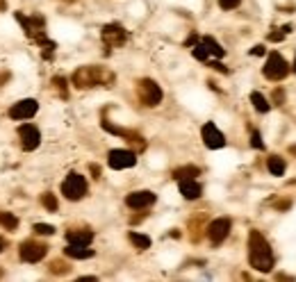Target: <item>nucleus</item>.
I'll return each mask as SVG.
<instances>
[{
  "label": "nucleus",
  "mask_w": 296,
  "mask_h": 282,
  "mask_svg": "<svg viewBox=\"0 0 296 282\" xmlns=\"http://www.w3.org/2000/svg\"><path fill=\"white\" fill-rule=\"evenodd\" d=\"M203 43H205V48H207V53L210 55H214L217 59H221L226 55V50L221 48V43H219L217 39H212V37H205L203 39Z\"/></svg>",
  "instance_id": "obj_21"
},
{
  "label": "nucleus",
  "mask_w": 296,
  "mask_h": 282,
  "mask_svg": "<svg viewBox=\"0 0 296 282\" xmlns=\"http://www.w3.org/2000/svg\"><path fill=\"white\" fill-rule=\"evenodd\" d=\"M239 5H242V0H219V7L226 9V12H228V9H235V7H239Z\"/></svg>",
  "instance_id": "obj_32"
},
{
  "label": "nucleus",
  "mask_w": 296,
  "mask_h": 282,
  "mask_svg": "<svg viewBox=\"0 0 296 282\" xmlns=\"http://www.w3.org/2000/svg\"><path fill=\"white\" fill-rule=\"evenodd\" d=\"M194 57L198 59V62H205V59L210 57V53H207V48H205V43H194Z\"/></svg>",
  "instance_id": "obj_27"
},
{
  "label": "nucleus",
  "mask_w": 296,
  "mask_h": 282,
  "mask_svg": "<svg viewBox=\"0 0 296 282\" xmlns=\"http://www.w3.org/2000/svg\"><path fill=\"white\" fill-rule=\"evenodd\" d=\"M153 203H155V194L148 189L132 191V194H128V198H125V205H128L130 210H146V207H151Z\"/></svg>",
  "instance_id": "obj_15"
},
{
  "label": "nucleus",
  "mask_w": 296,
  "mask_h": 282,
  "mask_svg": "<svg viewBox=\"0 0 296 282\" xmlns=\"http://www.w3.org/2000/svg\"><path fill=\"white\" fill-rule=\"evenodd\" d=\"M210 68H214V71H219V73H230L221 62H210Z\"/></svg>",
  "instance_id": "obj_34"
},
{
  "label": "nucleus",
  "mask_w": 296,
  "mask_h": 282,
  "mask_svg": "<svg viewBox=\"0 0 296 282\" xmlns=\"http://www.w3.org/2000/svg\"><path fill=\"white\" fill-rule=\"evenodd\" d=\"M107 162H110V166L116 171L132 169V166L137 164V152L125 151V148H114V151H110V155H107Z\"/></svg>",
  "instance_id": "obj_8"
},
{
  "label": "nucleus",
  "mask_w": 296,
  "mask_h": 282,
  "mask_svg": "<svg viewBox=\"0 0 296 282\" xmlns=\"http://www.w3.org/2000/svg\"><path fill=\"white\" fill-rule=\"evenodd\" d=\"M89 169H91L93 177H96V180H98V177H100V166H98V164H91V166H89Z\"/></svg>",
  "instance_id": "obj_37"
},
{
  "label": "nucleus",
  "mask_w": 296,
  "mask_h": 282,
  "mask_svg": "<svg viewBox=\"0 0 296 282\" xmlns=\"http://www.w3.org/2000/svg\"><path fill=\"white\" fill-rule=\"evenodd\" d=\"M276 207L278 210H287V207H292V200H283V203H278Z\"/></svg>",
  "instance_id": "obj_38"
},
{
  "label": "nucleus",
  "mask_w": 296,
  "mask_h": 282,
  "mask_svg": "<svg viewBox=\"0 0 296 282\" xmlns=\"http://www.w3.org/2000/svg\"><path fill=\"white\" fill-rule=\"evenodd\" d=\"M128 239H130V241H132V246H137L139 250L151 248V237L139 235V232H130V235H128Z\"/></svg>",
  "instance_id": "obj_23"
},
{
  "label": "nucleus",
  "mask_w": 296,
  "mask_h": 282,
  "mask_svg": "<svg viewBox=\"0 0 296 282\" xmlns=\"http://www.w3.org/2000/svg\"><path fill=\"white\" fill-rule=\"evenodd\" d=\"M262 73H264V78H267V80L278 82V80H283L285 75L290 73V66H287V62L283 59V55H280V53H271L269 57H267V64H264Z\"/></svg>",
  "instance_id": "obj_6"
},
{
  "label": "nucleus",
  "mask_w": 296,
  "mask_h": 282,
  "mask_svg": "<svg viewBox=\"0 0 296 282\" xmlns=\"http://www.w3.org/2000/svg\"><path fill=\"white\" fill-rule=\"evenodd\" d=\"M37 109H39L37 100H32V98L19 100V103H14V105L9 107V116H12L14 121H25V118H32L34 114H37Z\"/></svg>",
  "instance_id": "obj_13"
},
{
  "label": "nucleus",
  "mask_w": 296,
  "mask_h": 282,
  "mask_svg": "<svg viewBox=\"0 0 296 282\" xmlns=\"http://www.w3.org/2000/svg\"><path fill=\"white\" fill-rule=\"evenodd\" d=\"M73 85L78 89H91V87H112L114 75L103 66H82L73 73Z\"/></svg>",
  "instance_id": "obj_2"
},
{
  "label": "nucleus",
  "mask_w": 296,
  "mask_h": 282,
  "mask_svg": "<svg viewBox=\"0 0 296 282\" xmlns=\"http://www.w3.org/2000/svg\"><path fill=\"white\" fill-rule=\"evenodd\" d=\"M100 37H103V41H105V46L118 48V46H123V43H125V39H128V32H125V30L118 25V23H110V25L103 27Z\"/></svg>",
  "instance_id": "obj_12"
},
{
  "label": "nucleus",
  "mask_w": 296,
  "mask_h": 282,
  "mask_svg": "<svg viewBox=\"0 0 296 282\" xmlns=\"http://www.w3.org/2000/svg\"><path fill=\"white\" fill-rule=\"evenodd\" d=\"M285 39V32L280 30V32H269V41H283Z\"/></svg>",
  "instance_id": "obj_35"
},
{
  "label": "nucleus",
  "mask_w": 296,
  "mask_h": 282,
  "mask_svg": "<svg viewBox=\"0 0 296 282\" xmlns=\"http://www.w3.org/2000/svg\"><path fill=\"white\" fill-rule=\"evenodd\" d=\"M53 85H55V89L59 91V96H62V98H68V89H66V78H62V75H55V78H53Z\"/></svg>",
  "instance_id": "obj_26"
},
{
  "label": "nucleus",
  "mask_w": 296,
  "mask_h": 282,
  "mask_svg": "<svg viewBox=\"0 0 296 282\" xmlns=\"http://www.w3.org/2000/svg\"><path fill=\"white\" fill-rule=\"evenodd\" d=\"M201 134H203V144L207 146V148H212V151H217V148H224L226 146L224 132L219 130L214 123H205L203 130H201Z\"/></svg>",
  "instance_id": "obj_14"
},
{
  "label": "nucleus",
  "mask_w": 296,
  "mask_h": 282,
  "mask_svg": "<svg viewBox=\"0 0 296 282\" xmlns=\"http://www.w3.org/2000/svg\"><path fill=\"white\" fill-rule=\"evenodd\" d=\"M267 166H269L271 175H285V169H287V164H285L283 157H278V155H271L269 159H267Z\"/></svg>",
  "instance_id": "obj_19"
},
{
  "label": "nucleus",
  "mask_w": 296,
  "mask_h": 282,
  "mask_svg": "<svg viewBox=\"0 0 296 282\" xmlns=\"http://www.w3.org/2000/svg\"><path fill=\"white\" fill-rule=\"evenodd\" d=\"M196 175H201V169L198 166H180V169H176L173 171V177L176 180H182V177H196Z\"/></svg>",
  "instance_id": "obj_22"
},
{
  "label": "nucleus",
  "mask_w": 296,
  "mask_h": 282,
  "mask_svg": "<svg viewBox=\"0 0 296 282\" xmlns=\"http://www.w3.org/2000/svg\"><path fill=\"white\" fill-rule=\"evenodd\" d=\"M230 228H232L230 218H226V217L214 218V221L207 225V237H210V241L214 243V246H219V243L224 241L226 237L230 235Z\"/></svg>",
  "instance_id": "obj_11"
},
{
  "label": "nucleus",
  "mask_w": 296,
  "mask_h": 282,
  "mask_svg": "<svg viewBox=\"0 0 296 282\" xmlns=\"http://www.w3.org/2000/svg\"><path fill=\"white\" fill-rule=\"evenodd\" d=\"M41 48H44V50H41V55H44V57H46V59H50V57H53V50H55V43H53V41H44V43H41Z\"/></svg>",
  "instance_id": "obj_31"
},
{
  "label": "nucleus",
  "mask_w": 296,
  "mask_h": 282,
  "mask_svg": "<svg viewBox=\"0 0 296 282\" xmlns=\"http://www.w3.org/2000/svg\"><path fill=\"white\" fill-rule=\"evenodd\" d=\"M264 53H267V50H264L262 43H257V46L250 48V55H257V57H260V55H264Z\"/></svg>",
  "instance_id": "obj_36"
},
{
  "label": "nucleus",
  "mask_w": 296,
  "mask_h": 282,
  "mask_svg": "<svg viewBox=\"0 0 296 282\" xmlns=\"http://www.w3.org/2000/svg\"><path fill=\"white\" fill-rule=\"evenodd\" d=\"M5 248H7V239H2V237H0V253H2Z\"/></svg>",
  "instance_id": "obj_40"
},
{
  "label": "nucleus",
  "mask_w": 296,
  "mask_h": 282,
  "mask_svg": "<svg viewBox=\"0 0 296 282\" xmlns=\"http://www.w3.org/2000/svg\"><path fill=\"white\" fill-rule=\"evenodd\" d=\"M0 278H2V269H0Z\"/></svg>",
  "instance_id": "obj_44"
},
{
  "label": "nucleus",
  "mask_w": 296,
  "mask_h": 282,
  "mask_svg": "<svg viewBox=\"0 0 296 282\" xmlns=\"http://www.w3.org/2000/svg\"><path fill=\"white\" fill-rule=\"evenodd\" d=\"M250 103H253V107H255L260 114H267V112L271 109V103L264 98L260 91H253V93H250Z\"/></svg>",
  "instance_id": "obj_20"
},
{
  "label": "nucleus",
  "mask_w": 296,
  "mask_h": 282,
  "mask_svg": "<svg viewBox=\"0 0 296 282\" xmlns=\"http://www.w3.org/2000/svg\"><path fill=\"white\" fill-rule=\"evenodd\" d=\"M196 41H198V37H196V34H191V37H189V39H187V41H184V43H187V46H194Z\"/></svg>",
  "instance_id": "obj_39"
},
{
  "label": "nucleus",
  "mask_w": 296,
  "mask_h": 282,
  "mask_svg": "<svg viewBox=\"0 0 296 282\" xmlns=\"http://www.w3.org/2000/svg\"><path fill=\"white\" fill-rule=\"evenodd\" d=\"M16 21H19L21 25H23V32L30 37V39L39 41L44 43L46 41V34H44V27H46V19L39 16V14H34V16H25V14H16Z\"/></svg>",
  "instance_id": "obj_3"
},
{
  "label": "nucleus",
  "mask_w": 296,
  "mask_h": 282,
  "mask_svg": "<svg viewBox=\"0 0 296 282\" xmlns=\"http://www.w3.org/2000/svg\"><path fill=\"white\" fill-rule=\"evenodd\" d=\"M64 255L71 257V260H89V257H93V250L87 248V246H75V243H68V248H64Z\"/></svg>",
  "instance_id": "obj_18"
},
{
  "label": "nucleus",
  "mask_w": 296,
  "mask_h": 282,
  "mask_svg": "<svg viewBox=\"0 0 296 282\" xmlns=\"http://www.w3.org/2000/svg\"><path fill=\"white\" fill-rule=\"evenodd\" d=\"M249 262L253 269L262 271V273H269L273 269V253L260 230H250L249 235Z\"/></svg>",
  "instance_id": "obj_1"
},
{
  "label": "nucleus",
  "mask_w": 296,
  "mask_h": 282,
  "mask_svg": "<svg viewBox=\"0 0 296 282\" xmlns=\"http://www.w3.org/2000/svg\"><path fill=\"white\" fill-rule=\"evenodd\" d=\"M41 205H44L48 212H57V207H59L57 198H55V194H50V191H46V194L41 196Z\"/></svg>",
  "instance_id": "obj_25"
},
{
  "label": "nucleus",
  "mask_w": 296,
  "mask_h": 282,
  "mask_svg": "<svg viewBox=\"0 0 296 282\" xmlns=\"http://www.w3.org/2000/svg\"><path fill=\"white\" fill-rule=\"evenodd\" d=\"M290 152H292V155H296V146H290Z\"/></svg>",
  "instance_id": "obj_42"
},
{
  "label": "nucleus",
  "mask_w": 296,
  "mask_h": 282,
  "mask_svg": "<svg viewBox=\"0 0 296 282\" xmlns=\"http://www.w3.org/2000/svg\"><path fill=\"white\" fill-rule=\"evenodd\" d=\"M68 264L66 262H62V260H55L53 264H50V273H55V276H59V273H68Z\"/></svg>",
  "instance_id": "obj_28"
},
{
  "label": "nucleus",
  "mask_w": 296,
  "mask_h": 282,
  "mask_svg": "<svg viewBox=\"0 0 296 282\" xmlns=\"http://www.w3.org/2000/svg\"><path fill=\"white\" fill-rule=\"evenodd\" d=\"M0 225L5 230H16L19 228V218L9 214V212H0Z\"/></svg>",
  "instance_id": "obj_24"
},
{
  "label": "nucleus",
  "mask_w": 296,
  "mask_h": 282,
  "mask_svg": "<svg viewBox=\"0 0 296 282\" xmlns=\"http://www.w3.org/2000/svg\"><path fill=\"white\" fill-rule=\"evenodd\" d=\"M250 146H253V148H257V151H262V148H264L262 137H260V132H257V130L250 132Z\"/></svg>",
  "instance_id": "obj_30"
},
{
  "label": "nucleus",
  "mask_w": 296,
  "mask_h": 282,
  "mask_svg": "<svg viewBox=\"0 0 296 282\" xmlns=\"http://www.w3.org/2000/svg\"><path fill=\"white\" fill-rule=\"evenodd\" d=\"M103 128H105L107 132H112V134H116V137H123L128 144H132L137 151H144L146 148V139L139 134V132L135 130H125V128H116V125H112L110 121H103Z\"/></svg>",
  "instance_id": "obj_9"
},
{
  "label": "nucleus",
  "mask_w": 296,
  "mask_h": 282,
  "mask_svg": "<svg viewBox=\"0 0 296 282\" xmlns=\"http://www.w3.org/2000/svg\"><path fill=\"white\" fill-rule=\"evenodd\" d=\"M137 93H139V100H141L146 107H158L159 103H162V89H159V85L151 78L139 80Z\"/></svg>",
  "instance_id": "obj_4"
},
{
  "label": "nucleus",
  "mask_w": 296,
  "mask_h": 282,
  "mask_svg": "<svg viewBox=\"0 0 296 282\" xmlns=\"http://www.w3.org/2000/svg\"><path fill=\"white\" fill-rule=\"evenodd\" d=\"M178 182H180V194H182L187 200H196V198H201L203 189H201V184H198L194 177H182V180H178Z\"/></svg>",
  "instance_id": "obj_16"
},
{
  "label": "nucleus",
  "mask_w": 296,
  "mask_h": 282,
  "mask_svg": "<svg viewBox=\"0 0 296 282\" xmlns=\"http://www.w3.org/2000/svg\"><path fill=\"white\" fill-rule=\"evenodd\" d=\"M48 253V246L46 243H41V241H32V239H27V241L21 243V248H19V255L23 262H41L44 257H46Z\"/></svg>",
  "instance_id": "obj_7"
},
{
  "label": "nucleus",
  "mask_w": 296,
  "mask_h": 282,
  "mask_svg": "<svg viewBox=\"0 0 296 282\" xmlns=\"http://www.w3.org/2000/svg\"><path fill=\"white\" fill-rule=\"evenodd\" d=\"M19 137H21V146H23V151H34V148H39L41 144V132L37 125L32 123H25L19 128Z\"/></svg>",
  "instance_id": "obj_10"
},
{
  "label": "nucleus",
  "mask_w": 296,
  "mask_h": 282,
  "mask_svg": "<svg viewBox=\"0 0 296 282\" xmlns=\"http://www.w3.org/2000/svg\"><path fill=\"white\" fill-rule=\"evenodd\" d=\"M62 194H64V198H68V200H80V198L87 196V180L85 175H80V173H68L66 175V180L62 182Z\"/></svg>",
  "instance_id": "obj_5"
},
{
  "label": "nucleus",
  "mask_w": 296,
  "mask_h": 282,
  "mask_svg": "<svg viewBox=\"0 0 296 282\" xmlns=\"http://www.w3.org/2000/svg\"><path fill=\"white\" fill-rule=\"evenodd\" d=\"M271 103H273V105H283L285 103V91L283 89H276V91L271 93Z\"/></svg>",
  "instance_id": "obj_33"
},
{
  "label": "nucleus",
  "mask_w": 296,
  "mask_h": 282,
  "mask_svg": "<svg viewBox=\"0 0 296 282\" xmlns=\"http://www.w3.org/2000/svg\"><path fill=\"white\" fill-rule=\"evenodd\" d=\"M294 73H296V55H294Z\"/></svg>",
  "instance_id": "obj_43"
},
{
  "label": "nucleus",
  "mask_w": 296,
  "mask_h": 282,
  "mask_svg": "<svg viewBox=\"0 0 296 282\" xmlns=\"http://www.w3.org/2000/svg\"><path fill=\"white\" fill-rule=\"evenodd\" d=\"M0 12H5V0H0Z\"/></svg>",
  "instance_id": "obj_41"
},
{
  "label": "nucleus",
  "mask_w": 296,
  "mask_h": 282,
  "mask_svg": "<svg viewBox=\"0 0 296 282\" xmlns=\"http://www.w3.org/2000/svg\"><path fill=\"white\" fill-rule=\"evenodd\" d=\"M68 243H75V246H89L93 241V232L91 230H71L66 235Z\"/></svg>",
  "instance_id": "obj_17"
},
{
  "label": "nucleus",
  "mask_w": 296,
  "mask_h": 282,
  "mask_svg": "<svg viewBox=\"0 0 296 282\" xmlns=\"http://www.w3.org/2000/svg\"><path fill=\"white\" fill-rule=\"evenodd\" d=\"M34 232H37V235H55V228L48 223H37L34 225Z\"/></svg>",
  "instance_id": "obj_29"
}]
</instances>
